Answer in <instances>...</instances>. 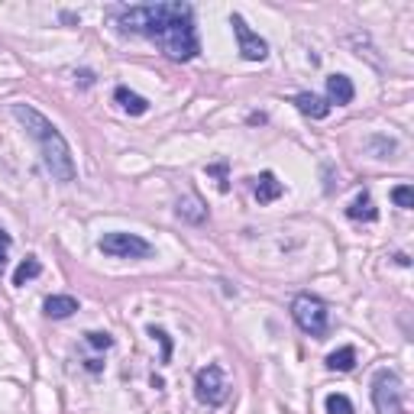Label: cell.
<instances>
[{
  "label": "cell",
  "mask_w": 414,
  "mask_h": 414,
  "mask_svg": "<svg viewBox=\"0 0 414 414\" xmlns=\"http://www.w3.org/2000/svg\"><path fill=\"white\" fill-rule=\"evenodd\" d=\"M207 172H211V175H217V178H220V192H230V185H227V165H207Z\"/></svg>",
  "instance_id": "7402d4cb"
},
{
  "label": "cell",
  "mask_w": 414,
  "mask_h": 414,
  "mask_svg": "<svg viewBox=\"0 0 414 414\" xmlns=\"http://www.w3.org/2000/svg\"><path fill=\"white\" fill-rule=\"evenodd\" d=\"M10 114L17 117V123L39 143V152H43V162H45V169H49V175H52L55 181H62V185L74 181L78 169H74L72 146H68V139L59 133V127H55L52 120L43 117L32 104H13Z\"/></svg>",
  "instance_id": "7a4b0ae2"
},
{
  "label": "cell",
  "mask_w": 414,
  "mask_h": 414,
  "mask_svg": "<svg viewBox=\"0 0 414 414\" xmlns=\"http://www.w3.org/2000/svg\"><path fill=\"white\" fill-rule=\"evenodd\" d=\"M175 214H178L185 223H204L207 220V207H204V201L198 198V194H185V198H178Z\"/></svg>",
  "instance_id": "30bf717a"
},
{
  "label": "cell",
  "mask_w": 414,
  "mask_h": 414,
  "mask_svg": "<svg viewBox=\"0 0 414 414\" xmlns=\"http://www.w3.org/2000/svg\"><path fill=\"white\" fill-rule=\"evenodd\" d=\"M353 366H356V350L353 346H340V350H333L327 356V369L333 372H353Z\"/></svg>",
  "instance_id": "9a60e30c"
},
{
  "label": "cell",
  "mask_w": 414,
  "mask_h": 414,
  "mask_svg": "<svg viewBox=\"0 0 414 414\" xmlns=\"http://www.w3.org/2000/svg\"><path fill=\"white\" fill-rule=\"evenodd\" d=\"M346 217H350V220H366V223H375V220H379V207L372 204L369 192H360V194H356V201L346 207Z\"/></svg>",
  "instance_id": "5bb4252c"
},
{
  "label": "cell",
  "mask_w": 414,
  "mask_h": 414,
  "mask_svg": "<svg viewBox=\"0 0 414 414\" xmlns=\"http://www.w3.org/2000/svg\"><path fill=\"white\" fill-rule=\"evenodd\" d=\"M253 194H256V201L259 204H272L282 198V192H285V185L276 178V172H262L259 178H253Z\"/></svg>",
  "instance_id": "9c48e42d"
},
{
  "label": "cell",
  "mask_w": 414,
  "mask_h": 414,
  "mask_svg": "<svg viewBox=\"0 0 414 414\" xmlns=\"http://www.w3.org/2000/svg\"><path fill=\"white\" fill-rule=\"evenodd\" d=\"M85 366H87L91 372H101V369H104V362H101V360H87Z\"/></svg>",
  "instance_id": "cb8c5ba5"
},
{
  "label": "cell",
  "mask_w": 414,
  "mask_h": 414,
  "mask_svg": "<svg viewBox=\"0 0 414 414\" xmlns=\"http://www.w3.org/2000/svg\"><path fill=\"white\" fill-rule=\"evenodd\" d=\"M43 308H45V318L65 320V318H72L74 311H78V298H72V295H49Z\"/></svg>",
  "instance_id": "7c38bea8"
},
{
  "label": "cell",
  "mask_w": 414,
  "mask_h": 414,
  "mask_svg": "<svg viewBox=\"0 0 414 414\" xmlns=\"http://www.w3.org/2000/svg\"><path fill=\"white\" fill-rule=\"evenodd\" d=\"M114 97H117V104L127 110L130 117H143V114L149 110V101H146V97L136 94V91H130L127 85H120L117 91H114Z\"/></svg>",
  "instance_id": "4fadbf2b"
},
{
  "label": "cell",
  "mask_w": 414,
  "mask_h": 414,
  "mask_svg": "<svg viewBox=\"0 0 414 414\" xmlns=\"http://www.w3.org/2000/svg\"><path fill=\"white\" fill-rule=\"evenodd\" d=\"M291 318H295L298 327L304 330V333H311V337H327L330 311L318 295H298L295 301H291Z\"/></svg>",
  "instance_id": "3957f363"
},
{
  "label": "cell",
  "mask_w": 414,
  "mask_h": 414,
  "mask_svg": "<svg viewBox=\"0 0 414 414\" xmlns=\"http://www.w3.org/2000/svg\"><path fill=\"white\" fill-rule=\"evenodd\" d=\"M366 149H372V159H392L395 156V139H389V136H372V139H366Z\"/></svg>",
  "instance_id": "e0dca14e"
},
{
  "label": "cell",
  "mask_w": 414,
  "mask_h": 414,
  "mask_svg": "<svg viewBox=\"0 0 414 414\" xmlns=\"http://www.w3.org/2000/svg\"><path fill=\"white\" fill-rule=\"evenodd\" d=\"M149 337L162 343V362H169L172 360V337L162 327H149Z\"/></svg>",
  "instance_id": "44dd1931"
},
{
  "label": "cell",
  "mask_w": 414,
  "mask_h": 414,
  "mask_svg": "<svg viewBox=\"0 0 414 414\" xmlns=\"http://www.w3.org/2000/svg\"><path fill=\"white\" fill-rule=\"evenodd\" d=\"M85 343L94 346V350H110V346H114V337H110V333H101V330H91V333H85Z\"/></svg>",
  "instance_id": "ffe728a7"
},
{
  "label": "cell",
  "mask_w": 414,
  "mask_h": 414,
  "mask_svg": "<svg viewBox=\"0 0 414 414\" xmlns=\"http://www.w3.org/2000/svg\"><path fill=\"white\" fill-rule=\"evenodd\" d=\"M402 379L395 369H379L372 375V404L379 414H402Z\"/></svg>",
  "instance_id": "277c9868"
},
{
  "label": "cell",
  "mask_w": 414,
  "mask_h": 414,
  "mask_svg": "<svg viewBox=\"0 0 414 414\" xmlns=\"http://www.w3.org/2000/svg\"><path fill=\"white\" fill-rule=\"evenodd\" d=\"M117 30L123 36H146L175 62H192L201 52L194 30L192 3H143V7H114Z\"/></svg>",
  "instance_id": "6da1fadb"
},
{
  "label": "cell",
  "mask_w": 414,
  "mask_h": 414,
  "mask_svg": "<svg viewBox=\"0 0 414 414\" xmlns=\"http://www.w3.org/2000/svg\"><path fill=\"white\" fill-rule=\"evenodd\" d=\"M39 272H43V262H39L36 256H26L20 266H17V272H13V285H17V288L26 285V282H30V278H36Z\"/></svg>",
  "instance_id": "2e32d148"
},
{
  "label": "cell",
  "mask_w": 414,
  "mask_h": 414,
  "mask_svg": "<svg viewBox=\"0 0 414 414\" xmlns=\"http://www.w3.org/2000/svg\"><path fill=\"white\" fill-rule=\"evenodd\" d=\"M7 246H10V236H7V230H0V272L7 266Z\"/></svg>",
  "instance_id": "603a6c76"
},
{
  "label": "cell",
  "mask_w": 414,
  "mask_h": 414,
  "mask_svg": "<svg viewBox=\"0 0 414 414\" xmlns=\"http://www.w3.org/2000/svg\"><path fill=\"white\" fill-rule=\"evenodd\" d=\"M194 395H198V402L207 404V408H217V404L227 402L230 382H227V375H223V369L217 362L198 369V375H194Z\"/></svg>",
  "instance_id": "8992f818"
},
{
  "label": "cell",
  "mask_w": 414,
  "mask_h": 414,
  "mask_svg": "<svg viewBox=\"0 0 414 414\" xmlns=\"http://www.w3.org/2000/svg\"><path fill=\"white\" fill-rule=\"evenodd\" d=\"M78 78H81V85H94V74H91V72H81V74H78Z\"/></svg>",
  "instance_id": "d4e9b609"
},
{
  "label": "cell",
  "mask_w": 414,
  "mask_h": 414,
  "mask_svg": "<svg viewBox=\"0 0 414 414\" xmlns=\"http://www.w3.org/2000/svg\"><path fill=\"white\" fill-rule=\"evenodd\" d=\"M327 414H356V411H353V402L343 392H330L327 395Z\"/></svg>",
  "instance_id": "ac0fdd59"
},
{
  "label": "cell",
  "mask_w": 414,
  "mask_h": 414,
  "mask_svg": "<svg viewBox=\"0 0 414 414\" xmlns=\"http://www.w3.org/2000/svg\"><path fill=\"white\" fill-rule=\"evenodd\" d=\"M230 26H234L236 32V43H240V55H243L246 62H266L269 55V43L259 36V32H253L249 26H246V20L240 17V13H234L230 17Z\"/></svg>",
  "instance_id": "52a82bcc"
},
{
  "label": "cell",
  "mask_w": 414,
  "mask_h": 414,
  "mask_svg": "<svg viewBox=\"0 0 414 414\" xmlns=\"http://www.w3.org/2000/svg\"><path fill=\"white\" fill-rule=\"evenodd\" d=\"M392 201L402 207V211H411L414 207V188L411 185H398V188H392Z\"/></svg>",
  "instance_id": "d6986e66"
},
{
  "label": "cell",
  "mask_w": 414,
  "mask_h": 414,
  "mask_svg": "<svg viewBox=\"0 0 414 414\" xmlns=\"http://www.w3.org/2000/svg\"><path fill=\"white\" fill-rule=\"evenodd\" d=\"M353 97H356V87H353V81L346 78V74H330L327 78V104L333 107H346L353 104Z\"/></svg>",
  "instance_id": "ba28073f"
},
{
  "label": "cell",
  "mask_w": 414,
  "mask_h": 414,
  "mask_svg": "<svg viewBox=\"0 0 414 414\" xmlns=\"http://www.w3.org/2000/svg\"><path fill=\"white\" fill-rule=\"evenodd\" d=\"M97 249L104 256H114V259H149V256L156 253L149 240H143V236H136V234H120V230L101 236V240H97Z\"/></svg>",
  "instance_id": "5b68a950"
},
{
  "label": "cell",
  "mask_w": 414,
  "mask_h": 414,
  "mask_svg": "<svg viewBox=\"0 0 414 414\" xmlns=\"http://www.w3.org/2000/svg\"><path fill=\"white\" fill-rule=\"evenodd\" d=\"M291 104L298 107V110H301V114H304V117H311V120H324L330 114V104H327V97H318V94H308V91H304V94H298L295 101H291Z\"/></svg>",
  "instance_id": "8fae6325"
}]
</instances>
